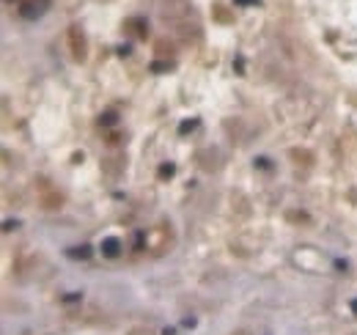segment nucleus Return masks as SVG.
I'll return each mask as SVG.
<instances>
[{
	"label": "nucleus",
	"mask_w": 357,
	"mask_h": 335,
	"mask_svg": "<svg viewBox=\"0 0 357 335\" xmlns=\"http://www.w3.org/2000/svg\"><path fill=\"white\" fill-rule=\"evenodd\" d=\"M236 6H261V0H233Z\"/></svg>",
	"instance_id": "4468645a"
},
{
	"label": "nucleus",
	"mask_w": 357,
	"mask_h": 335,
	"mask_svg": "<svg viewBox=\"0 0 357 335\" xmlns=\"http://www.w3.org/2000/svg\"><path fill=\"white\" fill-rule=\"evenodd\" d=\"M115 52H118V55H130V52H132V44H118V47H115Z\"/></svg>",
	"instance_id": "9b49d317"
},
{
	"label": "nucleus",
	"mask_w": 357,
	"mask_h": 335,
	"mask_svg": "<svg viewBox=\"0 0 357 335\" xmlns=\"http://www.w3.org/2000/svg\"><path fill=\"white\" fill-rule=\"evenodd\" d=\"M256 168H261V170H272V162H269V157H256Z\"/></svg>",
	"instance_id": "1a4fd4ad"
},
{
	"label": "nucleus",
	"mask_w": 357,
	"mask_h": 335,
	"mask_svg": "<svg viewBox=\"0 0 357 335\" xmlns=\"http://www.w3.org/2000/svg\"><path fill=\"white\" fill-rule=\"evenodd\" d=\"M157 173H160V179H171V176L176 173V165H173V162H162Z\"/></svg>",
	"instance_id": "20e7f679"
},
{
	"label": "nucleus",
	"mask_w": 357,
	"mask_h": 335,
	"mask_svg": "<svg viewBox=\"0 0 357 335\" xmlns=\"http://www.w3.org/2000/svg\"><path fill=\"white\" fill-rule=\"evenodd\" d=\"M80 299H83V291H72V294H63L61 302L63 305H72V302H80Z\"/></svg>",
	"instance_id": "0eeeda50"
},
{
	"label": "nucleus",
	"mask_w": 357,
	"mask_h": 335,
	"mask_svg": "<svg viewBox=\"0 0 357 335\" xmlns=\"http://www.w3.org/2000/svg\"><path fill=\"white\" fill-rule=\"evenodd\" d=\"M44 3H47V0H28V3L20 9V14L25 17V20H36V17L44 14V9H47Z\"/></svg>",
	"instance_id": "f257e3e1"
},
{
	"label": "nucleus",
	"mask_w": 357,
	"mask_h": 335,
	"mask_svg": "<svg viewBox=\"0 0 357 335\" xmlns=\"http://www.w3.org/2000/svg\"><path fill=\"white\" fill-rule=\"evenodd\" d=\"M135 250H143V231L135 234Z\"/></svg>",
	"instance_id": "f8f14e48"
},
{
	"label": "nucleus",
	"mask_w": 357,
	"mask_h": 335,
	"mask_svg": "<svg viewBox=\"0 0 357 335\" xmlns=\"http://www.w3.org/2000/svg\"><path fill=\"white\" fill-rule=\"evenodd\" d=\"M99 250H102V256H107V258H118L121 256V239H115V237L102 239Z\"/></svg>",
	"instance_id": "f03ea898"
},
{
	"label": "nucleus",
	"mask_w": 357,
	"mask_h": 335,
	"mask_svg": "<svg viewBox=\"0 0 357 335\" xmlns=\"http://www.w3.org/2000/svg\"><path fill=\"white\" fill-rule=\"evenodd\" d=\"M198 127V119H187V121H181L179 124V135H187V132H192V129Z\"/></svg>",
	"instance_id": "423d86ee"
},
{
	"label": "nucleus",
	"mask_w": 357,
	"mask_h": 335,
	"mask_svg": "<svg viewBox=\"0 0 357 335\" xmlns=\"http://www.w3.org/2000/svg\"><path fill=\"white\" fill-rule=\"evenodd\" d=\"M181 324H184V327H195V319H192V316H187V319L181 321Z\"/></svg>",
	"instance_id": "2eb2a0df"
},
{
	"label": "nucleus",
	"mask_w": 357,
	"mask_h": 335,
	"mask_svg": "<svg viewBox=\"0 0 357 335\" xmlns=\"http://www.w3.org/2000/svg\"><path fill=\"white\" fill-rule=\"evenodd\" d=\"M335 269H338V272H349V261H343V258H335Z\"/></svg>",
	"instance_id": "9d476101"
},
{
	"label": "nucleus",
	"mask_w": 357,
	"mask_h": 335,
	"mask_svg": "<svg viewBox=\"0 0 357 335\" xmlns=\"http://www.w3.org/2000/svg\"><path fill=\"white\" fill-rule=\"evenodd\" d=\"M115 121H118V116H115L113 110H107V113H102V116H99V124H102V127H113Z\"/></svg>",
	"instance_id": "39448f33"
},
{
	"label": "nucleus",
	"mask_w": 357,
	"mask_h": 335,
	"mask_svg": "<svg viewBox=\"0 0 357 335\" xmlns=\"http://www.w3.org/2000/svg\"><path fill=\"white\" fill-rule=\"evenodd\" d=\"M17 226H20L17 220H6V222H3V231H14Z\"/></svg>",
	"instance_id": "ddd939ff"
},
{
	"label": "nucleus",
	"mask_w": 357,
	"mask_h": 335,
	"mask_svg": "<svg viewBox=\"0 0 357 335\" xmlns=\"http://www.w3.org/2000/svg\"><path fill=\"white\" fill-rule=\"evenodd\" d=\"M151 72H154V74H165L168 72V69H171V63H165V61H154V63H151Z\"/></svg>",
	"instance_id": "6e6552de"
},
{
	"label": "nucleus",
	"mask_w": 357,
	"mask_h": 335,
	"mask_svg": "<svg viewBox=\"0 0 357 335\" xmlns=\"http://www.w3.org/2000/svg\"><path fill=\"white\" fill-rule=\"evenodd\" d=\"M66 256L74 258V261H77V258H80V261H88V258L93 256V250H91V245H77V248H69Z\"/></svg>",
	"instance_id": "7ed1b4c3"
},
{
	"label": "nucleus",
	"mask_w": 357,
	"mask_h": 335,
	"mask_svg": "<svg viewBox=\"0 0 357 335\" xmlns=\"http://www.w3.org/2000/svg\"><path fill=\"white\" fill-rule=\"evenodd\" d=\"M162 335H176V327H165V330H162Z\"/></svg>",
	"instance_id": "dca6fc26"
},
{
	"label": "nucleus",
	"mask_w": 357,
	"mask_h": 335,
	"mask_svg": "<svg viewBox=\"0 0 357 335\" xmlns=\"http://www.w3.org/2000/svg\"><path fill=\"white\" fill-rule=\"evenodd\" d=\"M349 308H352V313H357V299H352V302H349Z\"/></svg>",
	"instance_id": "f3484780"
}]
</instances>
